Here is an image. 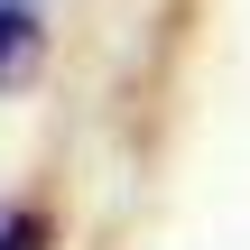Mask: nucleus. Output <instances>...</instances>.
<instances>
[{"label": "nucleus", "instance_id": "2", "mask_svg": "<svg viewBox=\"0 0 250 250\" xmlns=\"http://www.w3.org/2000/svg\"><path fill=\"white\" fill-rule=\"evenodd\" d=\"M0 250H46V213H0Z\"/></svg>", "mask_w": 250, "mask_h": 250}, {"label": "nucleus", "instance_id": "1", "mask_svg": "<svg viewBox=\"0 0 250 250\" xmlns=\"http://www.w3.org/2000/svg\"><path fill=\"white\" fill-rule=\"evenodd\" d=\"M46 56V9L37 0H0V93Z\"/></svg>", "mask_w": 250, "mask_h": 250}]
</instances>
